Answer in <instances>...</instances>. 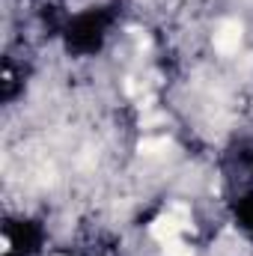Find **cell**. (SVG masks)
<instances>
[{
	"instance_id": "obj_4",
	"label": "cell",
	"mask_w": 253,
	"mask_h": 256,
	"mask_svg": "<svg viewBox=\"0 0 253 256\" xmlns=\"http://www.w3.org/2000/svg\"><path fill=\"white\" fill-rule=\"evenodd\" d=\"M164 254L167 256H194L185 242H179V238H170V242H164Z\"/></svg>"
},
{
	"instance_id": "obj_1",
	"label": "cell",
	"mask_w": 253,
	"mask_h": 256,
	"mask_svg": "<svg viewBox=\"0 0 253 256\" xmlns=\"http://www.w3.org/2000/svg\"><path fill=\"white\" fill-rule=\"evenodd\" d=\"M190 230V214L185 206H173V208H167L164 214H158L155 220H152V226H149V232L164 244V242H170V238H179V232H185Z\"/></svg>"
},
{
	"instance_id": "obj_2",
	"label": "cell",
	"mask_w": 253,
	"mask_h": 256,
	"mask_svg": "<svg viewBox=\"0 0 253 256\" xmlns=\"http://www.w3.org/2000/svg\"><path fill=\"white\" fill-rule=\"evenodd\" d=\"M242 39H244V27H242V21L226 18V21H220L218 30H214V51L224 54V57H232V54L242 48Z\"/></svg>"
},
{
	"instance_id": "obj_3",
	"label": "cell",
	"mask_w": 253,
	"mask_h": 256,
	"mask_svg": "<svg viewBox=\"0 0 253 256\" xmlns=\"http://www.w3.org/2000/svg\"><path fill=\"white\" fill-rule=\"evenodd\" d=\"M170 149V140L167 137H143L140 143H137V152L140 155H161V152H167Z\"/></svg>"
}]
</instances>
